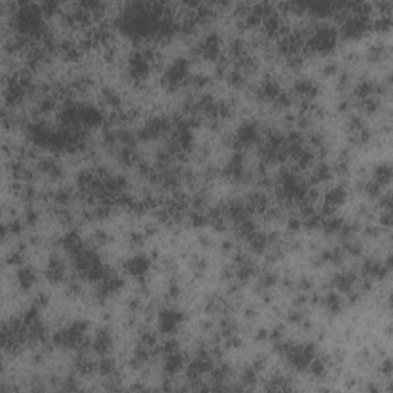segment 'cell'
<instances>
[{
  "label": "cell",
  "instance_id": "6da1fadb",
  "mask_svg": "<svg viewBox=\"0 0 393 393\" xmlns=\"http://www.w3.org/2000/svg\"><path fill=\"white\" fill-rule=\"evenodd\" d=\"M344 200H346V189L343 186H336V188H332V191L327 192L326 204L332 206V207H336L338 204H341Z\"/></svg>",
  "mask_w": 393,
  "mask_h": 393
}]
</instances>
